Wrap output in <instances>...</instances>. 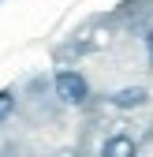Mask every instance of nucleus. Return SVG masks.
Masks as SVG:
<instances>
[{
    "instance_id": "nucleus-1",
    "label": "nucleus",
    "mask_w": 153,
    "mask_h": 157,
    "mask_svg": "<svg viewBox=\"0 0 153 157\" xmlns=\"http://www.w3.org/2000/svg\"><path fill=\"white\" fill-rule=\"evenodd\" d=\"M56 97L64 105H86L90 101V82L75 67H64V71H56Z\"/></svg>"
},
{
    "instance_id": "nucleus-2",
    "label": "nucleus",
    "mask_w": 153,
    "mask_h": 157,
    "mask_svg": "<svg viewBox=\"0 0 153 157\" xmlns=\"http://www.w3.org/2000/svg\"><path fill=\"white\" fill-rule=\"evenodd\" d=\"M112 105H116V109H123V112H131V109H146V105H149V90H146V86H127V90H116V94H112Z\"/></svg>"
},
{
    "instance_id": "nucleus-3",
    "label": "nucleus",
    "mask_w": 153,
    "mask_h": 157,
    "mask_svg": "<svg viewBox=\"0 0 153 157\" xmlns=\"http://www.w3.org/2000/svg\"><path fill=\"white\" fill-rule=\"evenodd\" d=\"M135 153H138V142L131 135H112L101 142V157H135Z\"/></svg>"
},
{
    "instance_id": "nucleus-4",
    "label": "nucleus",
    "mask_w": 153,
    "mask_h": 157,
    "mask_svg": "<svg viewBox=\"0 0 153 157\" xmlns=\"http://www.w3.org/2000/svg\"><path fill=\"white\" fill-rule=\"evenodd\" d=\"M11 109H15V94L11 90H0V120H4Z\"/></svg>"
}]
</instances>
